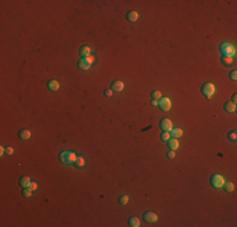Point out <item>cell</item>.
<instances>
[{"label":"cell","mask_w":237,"mask_h":227,"mask_svg":"<svg viewBox=\"0 0 237 227\" xmlns=\"http://www.w3.org/2000/svg\"><path fill=\"white\" fill-rule=\"evenodd\" d=\"M59 158H61V162L63 164L70 165V164H75L76 159H77V155H76V153L72 150H63L62 153L59 154Z\"/></svg>","instance_id":"obj_1"},{"label":"cell","mask_w":237,"mask_h":227,"mask_svg":"<svg viewBox=\"0 0 237 227\" xmlns=\"http://www.w3.org/2000/svg\"><path fill=\"white\" fill-rule=\"evenodd\" d=\"M219 50L222 53V57H232L236 54V45L231 44V43H222L221 47H219Z\"/></svg>","instance_id":"obj_2"},{"label":"cell","mask_w":237,"mask_h":227,"mask_svg":"<svg viewBox=\"0 0 237 227\" xmlns=\"http://www.w3.org/2000/svg\"><path fill=\"white\" fill-rule=\"evenodd\" d=\"M201 91L207 99H212L214 92H216V87H214V85L212 82H206V83H203L202 85Z\"/></svg>","instance_id":"obj_3"},{"label":"cell","mask_w":237,"mask_h":227,"mask_svg":"<svg viewBox=\"0 0 237 227\" xmlns=\"http://www.w3.org/2000/svg\"><path fill=\"white\" fill-rule=\"evenodd\" d=\"M211 184H212L213 188H222L223 184H225V179H223V177L221 174H213L211 177Z\"/></svg>","instance_id":"obj_4"},{"label":"cell","mask_w":237,"mask_h":227,"mask_svg":"<svg viewBox=\"0 0 237 227\" xmlns=\"http://www.w3.org/2000/svg\"><path fill=\"white\" fill-rule=\"evenodd\" d=\"M159 107L162 109L163 111H169L172 109V101L168 97H162L159 100Z\"/></svg>","instance_id":"obj_5"},{"label":"cell","mask_w":237,"mask_h":227,"mask_svg":"<svg viewBox=\"0 0 237 227\" xmlns=\"http://www.w3.org/2000/svg\"><path fill=\"white\" fill-rule=\"evenodd\" d=\"M159 126H160V129L163 130V131H169L170 133V130L173 129V123L169 119H162L160 120V123H159Z\"/></svg>","instance_id":"obj_6"},{"label":"cell","mask_w":237,"mask_h":227,"mask_svg":"<svg viewBox=\"0 0 237 227\" xmlns=\"http://www.w3.org/2000/svg\"><path fill=\"white\" fill-rule=\"evenodd\" d=\"M144 220H145V222L153 223V222L158 221V214H155L154 212H151V211H146L145 213H144Z\"/></svg>","instance_id":"obj_7"},{"label":"cell","mask_w":237,"mask_h":227,"mask_svg":"<svg viewBox=\"0 0 237 227\" xmlns=\"http://www.w3.org/2000/svg\"><path fill=\"white\" fill-rule=\"evenodd\" d=\"M77 66H78V68L81 70V71H88L91 68V63H88L87 61H86V58H81V60L78 61V63H77Z\"/></svg>","instance_id":"obj_8"},{"label":"cell","mask_w":237,"mask_h":227,"mask_svg":"<svg viewBox=\"0 0 237 227\" xmlns=\"http://www.w3.org/2000/svg\"><path fill=\"white\" fill-rule=\"evenodd\" d=\"M111 90L115 92H121L124 90V82L122 81H114L111 83Z\"/></svg>","instance_id":"obj_9"},{"label":"cell","mask_w":237,"mask_h":227,"mask_svg":"<svg viewBox=\"0 0 237 227\" xmlns=\"http://www.w3.org/2000/svg\"><path fill=\"white\" fill-rule=\"evenodd\" d=\"M167 143H168V146L170 150H177L179 148V141H178V139H175V138H170Z\"/></svg>","instance_id":"obj_10"},{"label":"cell","mask_w":237,"mask_h":227,"mask_svg":"<svg viewBox=\"0 0 237 227\" xmlns=\"http://www.w3.org/2000/svg\"><path fill=\"white\" fill-rule=\"evenodd\" d=\"M78 53H79V56H81L82 58L88 57V56H91V48L88 47V45H83V47L79 48Z\"/></svg>","instance_id":"obj_11"},{"label":"cell","mask_w":237,"mask_h":227,"mask_svg":"<svg viewBox=\"0 0 237 227\" xmlns=\"http://www.w3.org/2000/svg\"><path fill=\"white\" fill-rule=\"evenodd\" d=\"M31 183H32V180H31V178H29V177H27V175H24V177H22V178L19 179V186L22 187V188L29 187V186H31Z\"/></svg>","instance_id":"obj_12"},{"label":"cell","mask_w":237,"mask_h":227,"mask_svg":"<svg viewBox=\"0 0 237 227\" xmlns=\"http://www.w3.org/2000/svg\"><path fill=\"white\" fill-rule=\"evenodd\" d=\"M138 18H139V13L135 11V10H131V11H129L128 14H126V19H128L129 22H131V23L136 22Z\"/></svg>","instance_id":"obj_13"},{"label":"cell","mask_w":237,"mask_h":227,"mask_svg":"<svg viewBox=\"0 0 237 227\" xmlns=\"http://www.w3.org/2000/svg\"><path fill=\"white\" fill-rule=\"evenodd\" d=\"M47 87L50 91H58L59 83H58V81H56V79H50V81H48V83H47Z\"/></svg>","instance_id":"obj_14"},{"label":"cell","mask_w":237,"mask_h":227,"mask_svg":"<svg viewBox=\"0 0 237 227\" xmlns=\"http://www.w3.org/2000/svg\"><path fill=\"white\" fill-rule=\"evenodd\" d=\"M31 136H32V133L29 131L28 129H23V130H20L19 131V138L23 139V140H28Z\"/></svg>","instance_id":"obj_15"},{"label":"cell","mask_w":237,"mask_h":227,"mask_svg":"<svg viewBox=\"0 0 237 227\" xmlns=\"http://www.w3.org/2000/svg\"><path fill=\"white\" fill-rule=\"evenodd\" d=\"M225 111L226 112H230V114H232V112H236V104H233V102H226L225 104Z\"/></svg>","instance_id":"obj_16"},{"label":"cell","mask_w":237,"mask_h":227,"mask_svg":"<svg viewBox=\"0 0 237 227\" xmlns=\"http://www.w3.org/2000/svg\"><path fill=\"white\" fill-rule=\"evenodd\" d=\"M170 135H172L173 138L178 139V138H180L182 135H183V130L179 129V128H173V129L170 130Z\"/></svg>","instance_id":"obj_17"},{"label":"cell","mask_w":237,"mask_h":227,"mask_svg":"<svg viewBox=\"0 0 237 227\" xmlns=\"http://www.w3.org/2000/svg\"><path fill=\"white\" fill-rule=\"evenodd\" d=\"M128 223H129L130 227H139V226H140V221H139L138 217H130L129 221H128Z\"/></svg>","instance_id":"obj_18"},{"label":"cell","mask_w":237,"mask_h":227,"mask_svg":"<svg viewBox=\"0 0 237 227\" xmlns=\"http://www.w3.org/2000/svg\"><path fill=\"white\" fill-rule=\"evenodd\" d=\"M84 164H86V162H84V158L82 157V155H78L77 159H76V162H75V165L77 167V168H83Z\"/></svg>","instance_id":"obj_19"},{"label":"cell","mask_w":237,"mask_h":227,"mask_svg":"<svg viewBox=\"0 0 237 227\" xmlns=\"http://www.w3.org/2000/svg\"><path fill=\"white\" fill-rule=\"evenodd\" d=\"M222 188H225V191L226 192H233V189H235V184L232 183V182H225V184H223V187Z\"/></svg>","instance_id":"obj_20"},{"label":"cell","mask_w":237,"mask_h":227,"mask_svg":"<svg viewBox=\"0 0 237 227\" xmlns=\"http://www.w3.org/2000/svg\"><path fill=\"white\" fill-rule=\"evenodd\" d=\"M221 62L225 66H231V65H233V58H232V57H222L221 58Z\"/></svg>","instance_id":"obj_21"},{"label":"cell","mask_w":237,"mask_h":227,"mask_svg":"<svg viewBox=\"0 0 237 227\" xmlns=\"http://www.w3.org/2000/svg\"><path fill=\"white\" fill-rule=\"evenodd\" d=\"M227 138H228V140H231V141H236V139H237V133H236V130H232V131L228 133Z\"/></svg>","instance_id":"obj_22"},{"label":"cell","mask_w":237,"mask_h":227,"mask_svg":"<svg viewBox=\"0 0 237 227\" xmlns=\"http://www.w3.org/2000/svg\"><path fill=\"white\" fill-rule=\"evenodd\" d=\"M151 99H153V100H160V99H162V92L158 91V90L153 91V92H151Z\"/></svg>","instance_id":"obj_23"},{"label":"cell","mask_w":237,"mask_h":227,"mask_svg":"<svg viewBox=\"0 0 237 227\" xmlns=\"http://www.w3.org/2000/svg\"><path fill=\"white\" fill-rule=\"evenodd\" d=\"M128 202H129V197L126 196V194H124V196H121L120 198H118V203L120 204H122V206H125V204H128Z\"/></svg>","instance_id":"obj_24"},{"label":"cell","mask_w":237,"mask_h":227,"mask_svg":"<svg viewBox=\"0 0 237 227\" xmlns=\"http://www.w3.org/2000/svg\"><path fill=\"white\" fill-rule=\"evenodd\" d=\"M170 138H172V135H170V133L169 131H163V134L160 135V139H162L163 141H168Z\"/></svg>","instance_id":"obj_25"},{"label":"cell","mask_w":237,"mask_h":227,"mask_svg":"<svg viewBox=\"0 0 237 227\" xmlns=\"http://www.w3.org/2000/svg\"><path fill=\"white\" fill-rule=\"evenodd\" d=\"M32 189L29 188V187H27V188H23V196L24 197H31L32 196Z\"/></svg>","instance_id":"obj_26"},{"label":"cell","mask_w":237,"mask_h":227,"mask_svg":"<svg viewBox=\"0 0 237 227\" xmlns=\"http://www.w3.org/2000/svg\"><path fill=\"white\" fill-rule=\"evenodd\" d=\"M230 79L231 81H236L237 79V72L236 71H232V72L230 73Z\"/></svg>","instance_id":"obj_27"},{"label":"cell","mask_w":237,"mask_h":227,"mask_svg":"<svg viewBox=\"0 0 237 227\" xmlns=\"http://www.w3.org/2000/svg\"><path fill=\"white\" fill-rule=\"evenodd\" d=\"M13 153H14V149H13L11 146H6V148H5V154H8V155H13Z\"/></svg>","instance_id":"obj_28"},{"label":"cell","mask_w":237,"mask_h":227,"mask_svg":"<svg viewBox=\"0 0 237 227\" xmlns=\"http://www.w3.org/2000/svg\"><path fill=\"white\" fill-rule=\"evenodd\" d=\"M104 94H105V96H109V97H111V96H112V90H111V88H106Z\"/></svg>","instance_id":"obj_29"},{"label":"cell","mask_w":237,"mask_h":227,"mask_svg":"<svg viewBox=\"0 0 237 227\" xmlns=\"http://www.w3.org/2000/svg\"><path fill=\"white\" fill-rule=\"evenodd\" d=\"M167 157L169 158V159H173L175 157V153H174V150H169L168 151V154H167Z\"/></svg>","instance_id":"obj_30"},{"label":"cell","mask_w":237,"mask_h":227,"mask_svg":"<svg viewBox=\"0 0 237 227\" xmlns=\"http://www.w3.org/2000/svg\"><path fill=\"white\" fill-rule=\"evenodd\" d=\"M29 188H31L32 191H35V189L38 188V184H37L35 182H32V183H31V186H29Z\"/></svg>","instance_id":"obj_31"},{"label":"cell","mask_w":237,"mask_h":227,"mask_svg":"<svg viewBox=\"0 0 237 227\" xmlns=\"http://www.w3.org/2000/svg\"><path fill=\"white\" fill-rule=\"evenodd\" d=\"M151 105H153V106H158V105H159V100H153V101H151Z\"/></svg>","instance_id":"obj_32"},{"label":"cell","mask_w":237,"mask_h":227,"mask_svg":"<svg viewBox=\"0 0 237 227\" xmlns=\"http://www.w3.org/2000/svg\"><path fill=\"white\" fill-rule=\"evenodd\" d=\"M4 153H5V148H4V146H0V155H4Z\"/></svg>","instance_id":"obj_33"},{"label":"cell","mask_w":237,"mask_h":227,"mask_svg":"<svg viewBox=\"0 0 237 227\" xmlns=\"http://www.w3.org/2000/svg\"><path fill=\"white\" fill-rule=\"evenodd\" d=\"M236 101H237V96H236V95H233V97H232V102L236 104Z\"/></svg>","instance_id":"obj_34"}]
</instances>
